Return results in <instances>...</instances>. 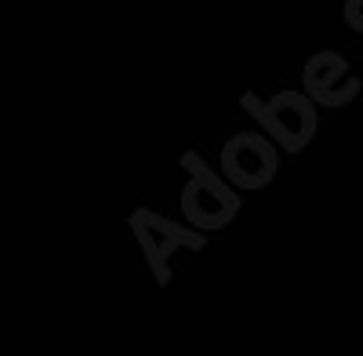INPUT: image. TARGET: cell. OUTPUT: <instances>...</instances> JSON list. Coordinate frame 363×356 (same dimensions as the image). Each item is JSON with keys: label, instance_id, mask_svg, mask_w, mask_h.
Masks as SVG:
<instances>
[{"label": "cell", "instance_id": "obj_1", "mask_svg": "<svg viewBox=\"0 0 363 356\" xmlns=\"http://www.w3.org/2000/svg\"><path fill=\"white\" fill-rule=\"evenodd\" d=\"M306 84H309V91L320 99V106H345L359 95V80L345 69V62L338 55H316L309 69H306Z\"/></svg>", "mask_w": 363, "mask_h": 356}, {"label": "cell", "instance_id": "obj_2", "mask_svg": "<svg viewBox=\"0 0 363 356\" xmlns=\"http://www.w3.org/2000/svg\"><path fill=\"white\" fill-rule=\"evenodd\" d=\"M272 109H277V116H269L272 131L280 135V142L287 145V150H301V145L313 138V131H316L313 106L301 95H280L277 102H272Z\"/></svg>", "mask_w": 363, "mask_h": 356}, {"label": "cell", "instance_id": "obj_3", "mask_svg": "<svg viewBox=\"0 0 363 356\" xmlns=\"http://www.w3.org/2000/svg\"><path fill=\"white\" fill-rule=\"evenodd\" d=\"M345 15H349V22H352L356 29H363V15H359L356 8H345Z\"/></svg>", "mask_w": 363, "mask_h": 356}]
</instances>
